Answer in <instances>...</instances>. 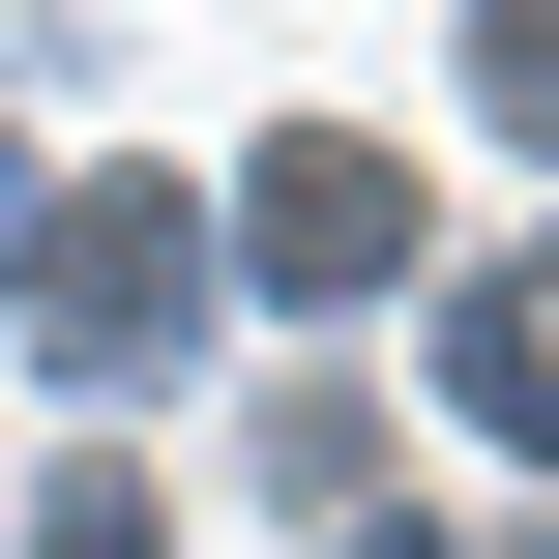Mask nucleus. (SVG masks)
<instances>
[{
	"label": "nucleus",
	"mask_w": 559,
	"mask_h": 559,
	"mask_svg": "<svg viewBox=\"0 0 559 559\" xmlns=\"http://www.w3.org/2000/svg\"><path fill=\"white\" fill-rule=\"evenodd\" d=\"M472 88H501V118L559 147V0H472Z\"/></svg>",
	"instance_id": "obj_4"
},
{
	"label": "nucleus",
	"mask_w": 559,
	"mask_h": 559,
	"mask_svg": "<svg viewBox=\"0 0 559 559\" xmlns=\"http://www.w3.org/2000/svg\"><path fill=\"white\" fill-rule=\"evenodd\" d=\"M442 383H472V413H501V442H531V472H559V265H501V295L442 324Z\"/></svg>",
	"instance_id": "obj_2"
},
{
	"label": "nucleus",
	"mask_w": 559,
	"mask_h": 559,
	"mask_svg": "<svg viewBox=\"0 0 559 559\" xmlns=\"http://www.w3.org/2000/svg\"><path fill=\"white\" fill-rule=\"evenodd\" d=\"M0 206H29V177H0Z\"/></svg>",
	"instance_id": "obj_6"
},
{
	"label": "nucleus",
	"mask_w": 559,
	"mask_h": 559,
	"mask_svg": "<svg viewBox=\"0 0 559 559\" xmlns=\"http://www.w3.org/2000/svg\"><path fill=\"white\" fill-rule=\"evenodd\" d=\"M59 559H147V501H118V472H88V501H59Z\"/></svg>",
	"instance_id": "obj_5"
},
{
	"label": "nucleus",
	"mask_w": 559,
	"mask_h": 559,
	"mask_svg": "<svg viewBox=\"0 0 559 559\" xmlns=\"http://www.w3.org/2000/svg\"><path fill=\"white\" fill-rule=\"evenodd\" d=\"M59 354H177V236H147V206L59 236Z\"/></svg>",
	"instance_id": "obj_3"
},
{
	"label": "nucleus",
	"mask_w": 559,
	"mask_h": 559,
	"mask_svg": "<svg viewBox=\"0 0 559 559\" xmlns=\"http://www.w3.org/2000/svg\"><path fill=\"white\" fill-rule=\"evenodd\" d=\"M236 265H265V295H383V265H413V177H383V147H265Z\"/></svg>",
	"instance_id": "obj_1"
}]
</instances>
